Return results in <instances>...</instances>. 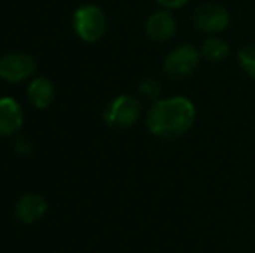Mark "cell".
I'll return each mask as SVG.
<instances>
[{
	"instance_id": "3",
	"label": "cell",
	"mask_w": 255,
	"mask_h": 253,
	"mask_svg": "<svg viewBox=\"0 0 255 253\" xmlns=\"http://www.w3.org/2000/svg\"><path fill=\"white\" fill-rule=\"evenodd\" d=\"M142 111L141 102L132 95H118L104 109V122L111 128H125L134 125Z\"/></svg>"
},
{
	"instance_id": "2",
	"label": "cell",
	"mask_w": 255,
	"mask_h": 253,
	"mask_svg": "<svg viewBox=\"0 0 255 253\" xmlns=\"http://www.w3.org/2000/svg\"><path fill=\"white\" fill-rule=\"evenodd\" d=\"M73 28L82 40L98 42L108 30L106 14L103 12L101 7L92 3L82 5L73 14Z\"/></svg>"
},
{
	"instance_id": "4",
	"label": "cell",
	"mask_w": 255,
	"mask_h": 253,
	"mask_svg": "<svg viewBox=\"0 0 255 253\" xmlns=\"http://www.w3.org/2000/svg\"><path fill=\"white\" fill-rule=\"evenodd\" d=\"M200 64V52L193 45H179L165 59V73L175 80L188 78Z\"/></svg>"
},
{
	"instance_id": "14",
	"label": "cell",
	"mask_w": 255,
	"mask_h": 253,
	"mask_svg": "<svg viewBox=\"0 0 255 253\" xmlns=\"http://www.w3.org/2000/svg\"><path fill=\"white\" fill-rule=\"evenodd\" d=\"M14 149H16L17 155L28 156L31 153V149H33V144H31L28 137H23V135H19V137L14 139Z\"/></svg>"
},
{
	"instance_id": "8",
	"label": "cell",
	"mask_w": 255,
	"mask_h": 253,
	"mask_svg": "<svg viewBox=\"0 0 255 253\" xmlns=\"http://www.w3.org/2000/svg\"><path fill=\"white\" fill-rule=\"evenodd\" d=\"M177 31L175 17L168 10H156L146 21V33L154 42H167Z\"/></svg>"
},
{
	"instance_id": "5",
	"label": "cell",
	"mask_w": 255,
	"mask_h": 253,
	"mask_svg": "<svg viewBox=\"0 0 255 253\" xmlns=\"http://www.w3.org/2000/svg\"><path fill=\"white\" fill-rule=\"evenodd\" d=\"M193 24L203 33H221L229 24V12L221 3H202L193 14Z\"/></svg>"
},
{
	"instance_id": "10",
	"label": "cell",
	"mask_w": 255,
	"mask_h": 253,
	"mask_svg": "<svg viewBox=\"0 0 255 253\" xmlns=\"http://www.w3.org/2000/svg\"><path fill=\"white\" fill-rule=\"evenodd\" d=\"M28 101L37 109H47L54 101V85L44 77L35 78L28 87Z\"/></svg>"
},
{
	"instance_id": "15",
	"label": "cell",
	"mask_w": 255,
	"mask_h": 253,
	"mask_svg": "<svg viewBox=\"0 0 255 253\" xmlns=\"http://www.w3.org/2000/svg\"><path fill=\"white\" fill-rule=\"evenodd\" d=\"M160 5L167 7V9H179V7L186 5L189 0H156Z\"/></svg>"
},
{
	"instance_id": "7",
	"label": "cell",
	"mask_w": 255,
	"mask_h": 253,
	"mask_svg": "<svg viewBox=\"0 0 255 253\" xmlns=\"http://www.w3.org/2000/svg\"><path fill=\"white\" fill-rule=\"evenodd\" d=\"M24 116L21 104L12 97L0 99V135L10 137L23 127Z\"/></svg>"
},
{
	"instance_id": "6",
	"label": "cell",
	"mask_w": 255,
	"mask_h": 253,
	"mask_svg": "<svg viewBox=\"0 0 255 253\" xmlns=\"http://www.w3.org/2000/svg\"><path fill=\"white\" fill-rule=\"evenodd\" d=\"M37 68V63L31 56L24 52H9L0 58V78L10 84L26 80Z\"/></svg>"
},
{
	"instance_id": "13",
	"label": "cell",
	"mask_w": 255,
	"mask_h": 253,
	"mask_svg": "<svg viewBox=\"0 0 255 253\" xmlns=\"http://www.w3.org/2000/svg\"><path fill=\"white\" fill-rule=\"evenodd\" d=\"M139 92L148 99H156L158 95H160L161 88H160V84H158L156 80H153V78H146V80H142L141 85H139Z\"/></svg>"
},
{
	"instance_id": "11",
	"label": "cell",
	"mask_w": 255,
	"mask_h": 253,
	"mask_svg": "<svg viewBox=\"0 0 255 253\" xmlns=\"http://www.w3.org/2000/svg\"><path fill=\"white\" fill-rule=\"evenodd\" d=\"M228 54H229L228 44H226L224 40H221V38H215V37L208 38L202 47V56L210 63L224 61V59L228 58Z\"/></svg>"
},
{
	"instance_id": "1",
	"label": "cell",
	"mask_w": 255,
	"mask_h": 253,
	"mask_svg": "<svg viewBox=\"0 0 255 253\" xmlns=\"http://www.w3.org/2000/svg\"><path fill=\"white\" fill-rule=\"evenodd\" d=\"M195 123V106L188 97L156 101L146 116L149 132L160 139H177Z\"/></svg>"
},
{
	"instance_id": "12",
	"label": "cell",
	"mask_w": 255,
	"mask_h": 253,
	"mask_svg": "<svg viewBox=\"0 0 255 253\" xmlns=\"http://www.w3.org/2000/svg\"><path fill=\"white\" fill-rule=\"evenodd\" d=\"M238 61L249 77L255 78V44L243 45L238 52Z\"/></svg>"
},
{
	"instance_id": "9",
	"label": "cell",
	"mask_w": 255,
	"mask_h": 253,
	"mask_svg": "<svg viewBox=\"0 0 255 253\" xmlns=\"http://www.w3.org/2000/svg\"><path fill=\"white\" fill-rule=\"evenodd\" d=\"M47 212V201L40 194H24L16 203V217L23 224H35Z\"/></svg>"
}]
</instances>
